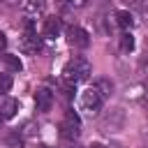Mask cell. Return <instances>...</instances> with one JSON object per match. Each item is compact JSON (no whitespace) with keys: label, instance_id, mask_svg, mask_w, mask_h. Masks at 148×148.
Segmentation results:
<instances>
[{"label":"cell","instance_id":"22","mask_svg":"<svg viewBox=\"0 0 148 148\" xmlns=\"http://www.w3.org/2000/svg\"><path fill=\"white\" fill-rule=\"evenodd\" d=\"M2 120H5V116H2V113H0V125H2Z\"/></svg>","mask_w":148,"mask_h":148},{"label":"cell","instance_id":"6","mask_svg":"<svg viewBox=\"0 0 148 148\" xmlns=\"http://www.w3.org/2000/svg\"><path fill=\"white\" fill-rule=\"evenodd\" d=\"M53 92L49 90V88H37V92H35V104H37V111L39 113H46V111H51V106H53Z\"/></svg>","mask_w":148,"mask_h":148},{"label":"cell","instance_id":"7","mask_svg":"<svg viewBox=\"0 0 148 148\" xmlns=\"http://www.w3.org/2000/svg\"><path fill=\"white\" fill-rule=\"evenodd\" d=\"M23 12L28 16H42L46 12V0H23Z\"/></svg>","mask_w":148,"mask_h":148},{"label":"cell","instance_id":"13","mask_svg":"<svg viewBox=\"0 0 148 148\" xmlns=\"http://www.w3.org/2000/svg\"><path fill=\"white\" fill-rule=\"evenodd\" d=\"M5 143H7V148H23V136L18 132H12V134H7Z\"/></svg>","mask_w":148,"mask_h":148},{"label":"cell","instance_id":"9","mask_svg":"<svg viewBox=\"0 0 148 148\" xmlns=\"http://www.w3.org/2000/svg\"><path fill=\"white\" fill-rule=\"evenodd\" d=\"M0 62H2L9 72H21V69H23L21 58H18V56H14V53H2V56H0Z\"/></svg>","mask_w":148,"mask_h":148},{"label":"cell","instance_id":"20","mask_svg":"<svg viewBox=\"0 0 148 148\" xmlns=\"http://www.w3.org/2000/svg\"><path fill=\"white\" fill-rule=\"evenodd\" d=\"M5 49H7V35H5V32H0V53H2Z\"/></svg>","mask_w":148,"mask_h":148},{"label":"cell","instance_id":"1","mask_svg":"<svg viewBox=\"0 0 148 148\" xmlns=\"http://www.w3.org/2000/svg\"><path fill=\"white\" fill-rule=\"evenodd\" d=\"M92 74V67H90V62L86 60V58H81V56H74L65 67H62V79L67 81V83H81V81H88V76Z\"/></svg>","mask_w":148,"mask_h":148},{"label":"cell","instance_id":"5","mask_svg":"<svg viewBox=\"0 0 148 148\" xmlns=\"http://www.w3.org/2000/svg\"><path fill=\"white\" fill-rule=\"evenodd\" d=\"M67 44L74 49H88L90 46V35L81 25H69L67 28Z\"/></svg>","mask_w":148,"mask_h":148},{"label":"cell","instance_id":"2","mask_svg":"<svg viewBox=\"0 0 148 148\" xmlns=\"http://www.w3.org/2000/svg\"><path fill=\"white\" fill-rule=\"evenodd\" d=\"M21 51L23 53H39L42 51V39L37 37L35 32V25H32V18H25L23 21V37H21Z\"/></svg>","mask_w":148,"mask_h":148},{"label":"cell","instance_id":"10","mask_svg":"<svg viewBox=\"0 0 148 148\" xmlns=\"http://www.w3.org/2000/svg\"><path fill=\"white\" fill-rule=\"evenodd\" d=\"M113 16H116V23L123 28V32H125V30H130V28L134 25V16H132L127 9H118Z\"/></svg>","mask_w":148,"mask_h":148},{"label":"cell","instance_id":"19","mask_svg":"<svg viewBox=\"0 0 148 148\" xmlns=\"http://www.w3.org/2000/svg\"><path fill=\"white\" fill-rule=\"evenodd\" d=\"M86 0H65V7H83Z\"/></svg>","mask_w":148,"mask_h":148},{"label":"cell","instance_id":"8","mask_svg":"<svg viewBox=\"0 0 148 148\" xmlns=\"http://www.w3.org/2000/svg\"><path fill=\"white\" fill-rule=\"evenodd\" d=\"M60 30H62V21H60L58 16L44 18V35H46V37H58Z\"/></svg>","mask_w":148,"mask_h":148},{"label":"cell","instance_id":"18","mask_svg":"<svg viewBox=\"0 0 148 148\" xmlns=\"http://www.w3.org/2000/svg\"><path fill=\"white\" fill-rule=\"evenodd\" d=\"M120 2L127 7H143V0H120Z\"/></svg>","mask_w":148,"mask_h":148},{"label":"cell","instance_id":"16","mask_svg":"<svg viewBox=\"0 0 148 148\" xmlns=\"http://www.w3.org/2000/svg\"><path fill=\"white\" fill-rule=\"evenodd\" d=\"M60 90H62V95H65L67 99H72V97H74V83H67V81H65V83L60 86Z\"/></svg>","mask_w":148,"mask_h":148},{"label":"cell","instance_id":"14","mask_svg":"<svg viewBox=\"0 0 148 148\" xmlns=\"http://www.w3.org/2000/svg\"><path fill=\"white\" fill-rule=\"evenodd\" d=\"M16 109H18V102H16V99H5V106H2V116H5V118H12V116L16 113Z\"/></svg>","mask_w":148,"mask_h":148},{"label":"cell","instance_id":"4","mask_svg":"<svg viewBox=\"0 0 148 148\" xmlns=\"http://www.w3.org/2000/svg\"><path fill=\"white\" fill-rule=\"evenodd\" d=\"M58 130H60V136H62L65 141H74V139H79V134H81V118H79L74 111H67L65 118L60 120Z\"/></svg>","mask_w":148,"mask_h":148},{"label":"cell","instance_id":"12","mask_svg":"<svg viewBox=\"0 0 148 148\" xmlns=\"http://www.w3.org/2000/svg\"><path fill=\"white\" fill-rule=\"evenodd\" d=\"M92 88H95V90H97V92H99L104 99H106V97L113 92V83H111L109 79H97V81L92 83Z\"/></svg>","mask_w":148,"mask_h":148},{"label":"cell","instance_id":"17","mask_svg":"<svg viewBox=\"0 0 148 148\" xmlns=\"http://www.w3.org/2000/svg\"><path fill=\"white\" fill-rule=\"evenodd\" d=\"M139 67H141V72H148V49H146V53L141 56V60H139Z\"/></svg>","mask_w":148,"mask_h":148},{"label":"cell","instance_id":"15","mask_svg":"<svg viewBox=\"0 0 148 148\" xmlns=\"http://www.w3.org/2000/svg\"><path fill=\"white\" fill-rule=\"evenodd\" d=\"M12 90V76L9 74H0V95Z\"/></svg>","mask_w":148,"mask_h":148},{"label":"cell","instance_id":"3","mask_svg":"<svg viewBox=\"0 0 148 148\" xmlns=\"http://www.w3.org/2000/svg\"><path fill=\"white\" fill-rule=\"evenodd\" d=\"M102 104H104V97L95 90V88H88V90H83L81 92V97H79V106H81V111L86 113V116H97L99 111H102Z\"/></svg>","mask_w":148,"mask_h":148},{"label":"cell","instance_id":"21","mask_svg":"<svg viewBox=\"0 0 148 148\" xmlns=\"http://www.w3.org/2000/svg\"><path fill=\"white\" fill-rule=\"evenodd\" d=\"M88 148H104V146H102V143H90Z\"/></svg>","mask_w":148,"mask_h":148},{"label":"cell","instance_id":"11","mask_svg":"<svg viewBox=\"0 0 148 148\" xmlns=\"http://www.w3.org/2000/svg\"><path fill=\"white\" fill-rule=\"evenodd\" d=\"M118 46H120L123 53H132V51H134V37H132L130 30L120 32V37H118Z\"/></svg>","mask_w":148,"mask_h":148}]
</instances>
